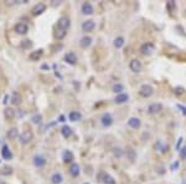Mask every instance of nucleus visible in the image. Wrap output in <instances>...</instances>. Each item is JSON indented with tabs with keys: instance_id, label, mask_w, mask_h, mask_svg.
<instances>
[{
	"instance_id": "1",
	"label": "nucleus",
	"mask_w": 186,
	"mask_h": 184,
	"mask_svg": "<svg viewBox=\"0 0 186 184\" xmlns=\"http://www.w3.org/2000/svg\"><path fill=\"white\" fill-rule=\"evenodd\" d=\"M154 93V88L153 86L148 85V83H144V85H141L140 88H139V95L141 97H145V98H149L150 96H153Z\"/></svg>"
},
{
	"instance_id": "2",
	"label": "nucleus",
	"mask_w": 186,
	"mask_h": 184,
	"mask_svg": "<svg viewBox=\"0 0 186 184\" xmlns=\"http://www.w3.org/2000/svg\"><path fill=\"white\" fill-rule=\"evenodd\" d=\"M154 50H155V46L151 44V43H145V44H143L141 47H140V52L143 55H145V56H149L154 52Z\"/></svg>"
},
{
	"instance_id": "3",
	"label": "nucleus",
	"mask_w": 186,
	"mask_h": 184,
	"mask_svg": "<svg viewBox=\"0 0 186 184\" xmlns=\"http://www.w3.org/2000/svg\"><path fill=\"white\" fill-rule=\"evenodd\" d=\"M32 138H33V135H32V132L30 129L24 131L20 135V142L22 144H26V143H29V142H31Z\"/></svg>"
},
{
	"instance_id": "4",
	"label": "nucleus",
	"mask_w": 186,
	"mask_h": 184,
	"mask_svg": "<svg viewBox=\"0 0 186 184\" xmlns=\"http://www.w3.org/2000/svg\"><path fill=\"white\" fill-rule=\"evenodd\" d=\"M129 67L133 72H140L141 69H143V65H141V61L138 60V58H134V60L130 61L129 64Z\"/></svg>"
},
{
	"instance_id": "5",
	"label": "nucleus",
	"mask_w": 186,
	"mask_h": 184,
	"mask_svg": "<svg viewBox=\"0 0 186 184\" xmlns=\"http://www.w3.org/2000/svg\"><path fill=\"white\" fill-rule=\"evenodd\" d=\"M94 28H96V22L93 20H86L82 24V30L86 31V32L93 31V30H94Z\"/></svg>"
},
{
	"instance_id": "6",
	"label": "nucleus",
	"mask_w": 186,
	"mask_h": 184,
	"mask_svg": "<svg viewBox=\"0 0 186 184\" xmlns=\"http://www.w3.org/2000/svg\"><path fill=\"white\" fill-rule=\"evenodd\" d=\"M15 31L18 32V34H20V35H25L29 31V28H28V25L25 22H18L15 25Z\"/></svg>"
},
{
	"instance_id": "7",
	"label": "nucleus",
	"mask_w": 186,
	"mask_h": 184,
	"mask_svg": "<svg viewBox=\"0 0 186 184\" xmlns=\"http://www.w3.org/2000/svg\"><path fill=\"white\" fill-rule=\"evenodd\" d=\"M70 19H67V18H61L60 20L57 21V29H62V30H67L70 28Z\"/></svg>"
},
{
	"instance_id": "8",
	"label": "nucleus",
	"mask_w": 186,
	"mask_h": 184,
	"mask_svg": "<svg viewBox=\"0 0 186 184\" xmlns=\"http://www.w3.org/2000/svg\"><path fill=\"white\" fill-rule=\"evenodd\" d=\"M161 110H163V105L161 103H151L148 107V112L151 113V114H156V113H159Z\"/></svg>"
},
{
	"instance_id": "9",
	"label": "nucleus",
	"mask_w": 186,
	"mask_h": 184,
	"mask_svg": "<svg viewBox=\"0 0 186 184\" xmlns=\"http://www.w3.org/2000/svg\"><path fill=\"white\" fill-rule=\"evenodd\" d=\"M46 10V5L44 4V3H39L37 5H35L32 7V15H40V14H42Z\"/></svg>"
},
{
	"instance_id": "10",
	"label": "nucleus",
	"mask_w": 186,
	"mask_h": 184,
	"mask_svg": "<svg viewBox=\"0 0 186 184\" xmlns=\"http://www.w3.org/2000/svg\"><path fill=\"white\" fill-rule=\"evenodd\" d=\"M100 122H102V124H103L104 127H109V126H112L113 118H112V116L109 114V113H104L102 116V118H100Z\"/></svg>"
},
{
	"instance_id": "11",
	"label": "nucleus",
	"mask_w": 186,
	"mask_h": 184,
	"mask_svg": "<svg viewBox=\"0 0 186 184\" xmlns=\"http://www.w3.org/2000/svg\"><path fill=\"white\" fill-rule=\"evenodd\" d=\"M128 126L134 128V129H138L141 126V122L139 118H137V117H132V118H129V121H128Z\"/></svg>"
},
{
	"instance_id": "12",
	"label": "nucleus",
	"mask_w": 186,
	"mask_h": 184,
	"mask_svg": "<svg viewBox=\"0 0 186 184\" xmlns=\"http://www.w3.org/2000/svg\"><path fill=\"white\" fill-rule=\"evenodd\" d=\"M33 164H35V167H37V168L44 167L46 164L45 157H42V156H35V157H33Z\"/></svg>"
},
{
	"instance_id": "13",
	"label": "nucleus",
	"mask_w": 186,
	"mask_h": 184,
	"mask_svg": "<svg viewBox=\"0 0 186 184\" xmlns=\"http://www.w3.org/2000/svg\"><path fill=\"white\" fill-rule=\"evenodd\" d=\"M1 156H3L4 159H6V161L13 159V153H11L10 148L7 147V146H4V147H3V149H1Z\"/></svg>"
},
{
	"instance_id": "14",
	"label": "nucleus",
	"mask_w": 186,
	"mask_h": 184,
	"mask_svg": "<svg viewBox=\"0 0 186 184\" xmlns=\"http://www.w3.org/2000/svg\"><path fill=\"white\" fill-rule=\"evenodd\" d=\"M65 60L67 64H70V65H74L76 62H77V56L74 55V52H67L66 56H65Z\"/></svg>"
},
{
	"instance_id": "15",
	"label": "nucleus",
	"mask_w": 186,
	"mask_h": 184,
	"mask_svg": "<svg viewBox=\"0 0 186 184\" xmlns=\"http://www.w3.org/2000/svg\"><path fill=\"white\" fill-rule=\"evenodd\" d=\"M21 101H22V98H21L20 93H18V92H14L13 96L10 97V102L13 105H15V106H19L21 103Z\"/></svg>"
},
{
	"instance_id": "16",
	"label": "nucleus",
	"mask_w": 186,
	"mask_h": 184,
	"mask_svg": "<svg viewBox=\"0 0 186 184\" xmlns=\"http://www.w3.org/2000/svg\"><path fill=\"white\" fill-rule=\"evenodd\" d=\"M128 99H129V96L126 93H119V95H117V97L114 98V102L118 103V105H121V103L126 102Z\"/></svg>"
},
{
	"instance_id": "17",
	"label": "nucleus",
	"mask_w": 186,
	"mask_h": 184,
	"mask_svg": "<svg viewBox=\"0 0 186 184\" xmlns=\"http://www.w3.org/2000/svg\"><path fill=\"white\" fill-rule=\"evenodd\" d=\"M82 13L84 15H92L93 14V6L89 3H83L82 4Z\"/></svg>"
},
{
	"instance_id": "18",
	"label": "nucleus",
	"mask_w": 186,
	"mask_h": 184,
	"mask_svg": "<svg viewBox=\"0 0 186 184\" xmlns=\"http://www.w3.org/2000/svg\"><path fill=\"white\" fill-rule=\"evenodd\" d=\"M42 56V50H37V51H32L29 56V58L31 61H39Z\"/></svg>"
},
{
	"instance_id": "19",
	"label": "nucleus",
	"mask_w": 186,
	"mask_h": 184,
	"mask_svg": "<svg viewBox=\"0 0 186 184\" xmlns=\"http://www.w3.org/2000/svg\"><path fill=\"white\" fill-rule=\"evenodd\" d=\"M18 135H19L18 128H10L9 131H7V133H6V137L13 141L15 138H18Z\"/></svg>"
},
{
	"instance_id": "20",
	"label": "nucleus",
	"mask_w": 186,
	"mask_h": 184,
	"mask_svg": "<svg viewBox=\"0 0 186 184\" xmlns=\"http://www.w3.org/2000/svg\"><path fill=\"white\" fill-rule=\"evenodd\" d=\"M125 154H126V157H128V159L132 161V162L135 159V157H137V153H135V150L132 147H128L125 149Z\"/></svg>"
},
{
	"instance_id": "21",
	"label": "nucleus",
	"mask_w": 186,
	"mask_h": 184,
	"mask_svg": "<svg viewBox=\"0 0 186 184\" xmlns=\"http://www.w3.org/2000/svg\"><path fill=\"white\" fill-rule=\"evenodd\" d=\"M91 44H92V37H89V36H84V37H82L81 41H80V45H81V47H83V49L88 47Z\"/></svg>"
},
{
	"instance_id": "22",
	"label": "nucleus",
	"mask_w": 186,
	"mask_h": 184,
	"mask_svg": "<svg viewBox=\"0 0 186 184\" xmlns=\"http://www.w3.org/2000/svg\"><path fill=\"white\" fill-rule=\"evenodd\" d=\"M70 174L73 175V177H77V175L80 174V165L77 163L71 164V167H70Z\"/></svg>"
},
{
	"instance_id": "23",
	"label": "nucleus",
	"mask_w": 186,
	"mask_h": 184,
	"mask_svg": "<svg viewBox=\"0 0 186 184\" xmlns=\"http://www.w3.org/2000/svg\"><path fill=\"white\" fill-rule=\"evenodd\" d=\"M62 180H63V178H62V174H61V173H55V174H52V177H51L52 184H61Z\"/></svg>"
},
{
	"instance_id": "24",
	"label": "nucleus",
	"mask_w": 186,
	"mask_h": 184,
	"mask_svg": "<svg viewBox=\"0 0 186 184\" xmlns=\"http://www.w3.org/2000/svg\"><path fill=\"white\" fill-rule=\"evenodd\" d=\"M68 118H70V121H72V122H77V121H80V120L82 118V114H81L80 112H77V111H73V112H71V113L68 114Z\"/></svg>"
},
{
	"instance_id": "25",
	"label": "nucleus",
	"mask_w": 186,
	"mask_h": 184,
	"mask_svg": "<svg viewBox=\"0 0 186 184\" xmlns=\"http://www.w3.org/2000/svg\"><path fill=\"white\" fill-rule=\"evenodd\" d=\"M62 157H63V161L66 163H71L73 161V153L71 152V150H65Z\"/></svg>"
},
{
	"instance_id": "26",
	"label": "nucleus",
	"mask_w": 186,
	"mask_h": 184,
	"mask_svg": "<svg viewBox=\"0 0 186 184\" xmlns=\"http://www.w3.org/2000/svg\"><path fill=\"white\" fill-rule=\"evenodd\" d=\"M61 133H62V136H63L65 138H68V137H71V135H72V129H71V127H68V126H63V127L61 128Z\"/></svg>"
},
{
	"instance_id": "27",
	"label": "nucleus",
	"mask_w": 186,
	"mask_h": 184,
	"mask_svg": "<svg viewBox=\"0 0 186 184\" xmlns=\"http://www.w3.org/2000/svg\"><path fill=\"white\" fill-rule=\"evenodd\" d=\"M4 113H5V117L7 120H13L15 117V110H14V108H10V107H7Z\"/></svg>"
},
{
	"instance_id": "28",
	"label": "nucleus",
	"mask_w": 186,
	"mask_h": 184,
	"mask_svg": "<svg viewBox=\"0 0 186 184\" xmlns=\"http://www.w3.org/2000/svg\"><path fill=\"white\" fill-rule=\"evenodd\" d=\"M66 34H67V31H66V30L57 29V30H56V32H55V36H56V39H57V40H62V39L66 36Z\"/></svg>"
},
{
	"instance_id": "29",
	"label": "nucleus",
	"mask_w": 186,
	"mask_h": 184,
	"mask_svg": "<svg viewBox=\"0 0 186 184\" xmlns=\"http://www.w3.org/2000/svg\"><path fill=\"white\" fill-rule=\"evenodd\" d=\"M103 183L104 184H115V180L109 174H103Z\"/></svg>"
},
{
	"instance_id": "30",
	"label": "nucleus",
	"mask_w": 186,
	"mask_h": 184,
	"mask_svg": "<svg viewBox=\"0 0 186 184\" xmlns=\"http://www.w3.org/2000/svg\"><path fill=\"white\" fill-rule=\"evenodd\" d=\"M123 45H124V39H123L122 36L117 37V39L114 40V46H115L117 49H121V47H122Z\"/></svg>"
},
{
	"instance_id": "31",
	"label": "nucleus",
	"mask_w": 186,
	"mask_h": 184,
	"mask_svg": "<svg viewBox=\"0 0 186 184\" xmlns=\"http://www.w3.org/2000/svg\"><path fill=\"white\" fill-rule=\"evenodd\" d=\"M31 121H32L33 123H36V124H37V123H40V122L42 121V116H41L40 113L33 114V116H32V118H31Z\"/></svg>"
},
{
	"instance_id": "32",
	"label": "nucleus",
	"mask_w": 186,
	"mask_h": 184,
	"mask_svg": "<svg viewBox=\"0 0 186 184\" xmlns=\"http://www.w3.org/2000/svg\"><path fill=\"white\" fill-rule=\"evenodd\" d=\"M123 90H124V87H123V85H121V83H115V85L113 86V91L115 92V93H117V92H118V93H121Z\"/></svg>"
},
{
	"instance_id": "33",
	"label": "nucleus",
	"mask_w": 186,
	"mask_h": 184,
	"mask_svg": "<svg viewBox=\"0 0 186 184\" xmlns=\"http://www.w3.org/2000/svg\"><path fill=\"white\" fill-rule=\"evenodd\" d=\"M1 173L3 174H7V175H10V174H13V168H11V167H4V168H3V171H1Z\"/></svg>"
},
{
	"instance_id": "34",
	"label": "nucleus",
	"mask_w": 186,
	"mask_h": 184,
	"mask_svg": "<svg viewBox=\"0 0 186 184\" xmlns=\"http://www.w3.org/2000/svg\"><path fill=\"white\" fill-rule=\"evenodd\" d=\"M21 46H22V47H31V46H32V43H31L30 40H24L22 44H21Z\"/></svg>"
},
{
	"instance_id": "35",
	"label": "nucleus",
	"mask_w": 186,
	"mask_h": 184,
	"mask_svg": "<svg viewBox=\"0 0 186 184\" xmlns=\"http://www.w3.org/2000/svg\"><path fill=\"white\" fill-rule=\"evenodd\" d=\"M180 156H181V158H186V147H182L181 148V150H180Z\"/></svg>"
},
{
	"instance_id": "36",
	"label": "nucleus",
	"mask_w": 186,
	"mask_h": 184,
	"mask_svg": "<svg viewBox=\"0 0 186 184\" xmlns=\"http://www.w3.org/2000/svg\"><path fill=\"white\" fill-rule=\"evenodd\" d=\"M114 156L119 158V157L122 156V150H121L119 148H115V149H114Z\"/></svg>"
},
{
	"instance_id": "37",
	"label": "nucleus",
	"mask_w": 186,
	"mask_h": 184,
	"mask_svg": "<svg viewBox=\"0 0 186 184\" xmlns=\"http://www.w3.org/2000/svg\"><path fill=\"white\" fill-rule=\"evenodd\" d=\"M174 92H175L176 95H181L182 92H184V90H182V87H176V88L174 90Z\"/></svg>"
},
{
	"instance_id": "38",
	"label": "nucleus",
	"mask_w": 186,
	"mask_h": 184,
	"mask_svg": "<svg viewBox=\"0 0 186 184\" xmlns=\"http://www.w3.org/2000/svg\"><path fill=\"white\" fill-rule=\"evenodd\" d=\"M9 101H10V97H9V96H5V98H4V105H6Z\"/></svg>"
},
{
	"instance_id": "39",
	"label": "nucleus",
	"mask_w": 186,
	"mask_h": 184,
	"mask_svg": "<svg viewBox=\"0 0 186 184\" xmlns=\"http://www.w3.org/2000/svg\"><path fill=\"white\" fill-rule=\"evenodd\" d=\"M177 107H179V108H181V110H182V113H184V114H186V108H184L182 106H177Z\"/></svg>"
},
{
	"instance_id": "40",
	"label": "nucleus",
	"mask_w": 186,
	"mask_h": 184,
	"mask_svg": "<svg viewBox=\"0 0 186 184\" xmlns=\"http://www.w3.org/2000/svg\"><path fill=\"white\" fill-rule=\"evenodd\" d=\"M0 184H5V182H3V180H0Z\"/></svg>"
}]
</instances>
